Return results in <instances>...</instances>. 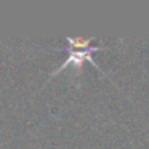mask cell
Instances as JSON below:
<instances>
[{
    "instance_id": "cell-1",
    "label": "cell",
    "mask_w": 149,
    "mask_h": 149,
    "mask_svg": "<svg viewBox=\"0 0 149 149\" xmlns=\"http://www.w3.org/2000/svg\"><path fill=\"white\" fill-rule=\"evenodd\" d=\"M66 42L71 45V52H69L68 58L64 59V63L52 72V77L55 74H58L59 71H63L64 68H68V66L82 68V63H84V61H88L90 64L100 68V66L95 63V59H93V52L100 50V45H91V39H82V37H66Z\"/></svg>"
}]
</instances>
